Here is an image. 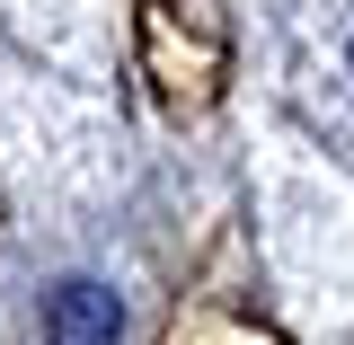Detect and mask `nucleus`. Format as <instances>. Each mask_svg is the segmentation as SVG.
<instances>
[{
    "mask_svg": "<svg viewBox=\"0 0 354 345\" xmlns=\"http://www.w3.org/2000/svg\"><path fill=\"white\" fill-rule=\"evenodd\" d=\"M44 345H124V292L97 283V274L53 283V301H44Z\"/></svg>",
    "mask_w": 354,
    "mask_h": 345,
    "instance_id": "f257e3e1",
    "label": "nucleus"
}]
</instances>
